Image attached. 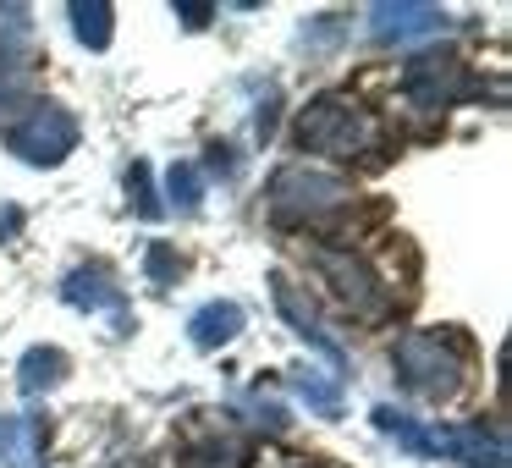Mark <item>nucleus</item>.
Masks as SVG:
<instances>
[{
    "label": "nucleus",
    "mask_w": 512,
    "mask_h": 468,
    "mask_svg": "<svg viewBox=\"0 0 512 468\" xmlns=\"http://www.w3.org/2000/svg\"><path fill=\"white\" fill-rule=\"evenodd\" d=\"M391 369H397V380L413 391V397L424 402H446L457 397V386H463V342L446 331H408L397 347H391Z\"/></svg>",
    "instance_id": "f257e3e1"
},
{
    "label": "nucleus",
    "mask_w": 512,
    "mask_h": 468,
    "mask_svg": "<svg viewBox=\"0 0 512 468\" xmlns=\"http://www.w3.org/2000/svg\"><path fill=\"white\" fill-rule=\"evenodd\" d=\"M298 144L314 149V155H331V160H353V155H369V149L380 144V127L358 100H347V94H320L298 122Z\"/></svg>",
    "instance_id": "f03ea898"
},
{
    "label": "nucleus",
    "mask_w": 512,
    "mask_h": 468,
    "mask_svg": "<svg viewBox=\"0 0 512 468\" xmlns=\"http://www.w3.org/2000/svg\"><path fill=\"white\" fill-rule=\"evenodd\" d=\"M347 199H353V188L320 166H287L270 182V215L281 226H320L325 215L347 210Z\"/></svg>",
    "instance_id": "7ed1b4c3"
},
{
    "label": "nucleus",
    "mask_w": 512,
    "mask_h": 468,
    "mask_svg": "<svg viewBox=\"0 0 512 468\" xmlns=\"http://www.w3.org/2000/svg\"><path fill=\"white\" fill-rule=\"evenodd\" d=\"M314 265H320V276L336 287L342 309H353L358 320H380V314L391 309V292H386V281L369 270V259L342 254V248H314Z\"/></svg>",
    "instance_id": "20e7f679"
},
{
    "label": "nucleus",
    "mask_w": 512,
    "mask_h": 468,
    "mask_svg": "<svg viewBox=\"0 0 512 468\" xmlns=\"http://www.w3.org/2000/svg\"><path fill=\"white\" fill-rule=\"evenodd\" d=\"M6 149L28 166H61V160L78 149V122H72L61 105H34L23 122L6 133Z\"/></svg>",
    "instance_id": "39448f33"
},
{
    "label": "nucleus",
    "mask_w": 512,
    "mask_h": 468,
    "mask_svg": "<svg viewBox=\"0 0 512 468\" xmlns=\"http://www.w3.org/2000/svg\"><path fill=\"white\" fill-rule=\"evenodd\" d=\"M419 452L452 457V463H468V468H507V441L490 435L485 424H435V430H419Z\"/></svg>",
    "instance_id": "423d86ee"
},
{
    "label": "nucleus",
    "mask_w": 512,
    "mask_h": 468,
    "mask_svg": "<svg viewBox=\"0 0 512 468\" xmlns=\"http://www.w3.org/2000/svg\"><path fill=\"white\" fill-rule=\"evenodd\" d=\"M402 89H408V100L419 105V111H446L452 100L468 94V78H463V67H457V56L430 50V56H413L408 67H402Z\"/></svg>",
    "instance_id": "0eeeda50"
},
{
    "label": "nucleus",
    "mask_w": 512,
    "mask_h": 468,
    "mask_svg": "<svg viewBox=\"0 0 512 468\" xmlns=\"http://www.w3.org/2000/svg\"><path fill=\"white\" fill-rule=\"evenodd\" d=\"M182 463H188V468H243L248 463V441L226 419H210V413H204V424H193V430H188Z\"/></svg>",
    "instance_id": "6e6552de"
},
{
    "label": "nucleus",
    "mask_w": 512,
    "mask_h": 468,
    "mask_svg": "<svg viewBox=\"0 0 512 468\" xmlns=\"http://www.w3.org/2000/svg\"><path fill=\"white\" fill-rule=\"evenodd\" d=\"M270 292H276L281 320H287V325H292V331H298L309 347H320V353L331 358V375H336V369L347 364V353L331 342V336H325V325H320V314H314V303L303 298V287H292V276H281V270H276V276H270Z\"/></svg>",
    "instance_id": "1a4fd4ad"
},
{
    "label": "nucleus",
    "mask_w": 512,
    "mask_h": 468,
    "mask_svg": "<svg viewBox=\"0 0 512 468\" xmlns=\"http://www.w3.org/2000/svg\"><path fill=\"white\" fill-rule=\"evenodd\" d=\"M446 23L441 6H419V0H380L369 6V34L375 39H413V34H435Z\"/></svg>",
    "instance_id": "9d476101"
},
{
    "label": "nucleus",
    "mask_w": 512,
    "mask_h": 468,
    "mask_svg": "<svg viewBox=\"0 0 512 468\" xmlns=\"http://www.w3.org/2000/svg\"><path fill=\"white\" fill-rule=\"evenodd\" d=\"M61 298H67L72 309H89V314H100V309H116V314H122V292H116V276H111L105 265L72 270V276L61 281Z\"/></svg>",
    "instance_id": "9b49d317"
},
{
    "label": "nucleus",
    "mask_w": 512,
    "mask_h": 468,
    "mask_svg": "<svg viewBox=\"0 0 512 468\" xmlns=\"http://www.w3.org/2000/svg\"><path fill=\"white\" fill-rule=\"evenodd\" d=\"M0 457H6V468H39L45 463V424L0 419Z\"/></svg>",
    "instance_id": "f8f14e48"
},
{
    "label": "nucleus",
    "mask_w": 512,
    "mask_h": 468,
    "mask_svg": "<svg viewBox=\"0 0 512 468\" xmlns=\"http://www.w3.org/2000/svg\"><path fill=\"white\" fill-rule=\"evenodd\" d=\"M292 391H298L320 419H336V413H342V375H331V369L298 364L292 369Z\"/></svg>",
    "instance_id": "ddd939ff"
},
{
    "label": "nucleus",
    "mask_w": 512,
    "mask_h": 468,
    "mask_svg": "<svg viewBox=\"0 0 512 468\" xmlns=\"http://www.w3.org/2000/svg\"><path fill=\"white\" fill-rule=\"evenodd\" d=\"M237 331H243V309H237V303H221V298H215V303H204V309L188 320L193 347H226Z\"/></svg>",
    "instance_id": "4468645a"
},
{
    "label": "nucleus",
    "mask_w": 512,
    "mask_h": 468,
    "mask_svg": "<svg viewBox=\"0 0 512 468\" xmlns=\"http://www.w3.org/2000/svg\"><path fill=\"white\" fill-rule=\"evenodd\" d=\"M61 380H67V353H61V347H28L23 364H17V386H23L28 397L61 386Z\"/></svg>",
    "instance_id": "2eb2a0df"
},
{
    "label": "nucleus",
    "mask_w": 512,
    "mask_h": 468,
    "mask_svg": "<svg viewBox=\"0 0 512 468\" xmlns=\"http://www.w3.org/2000/svg\"><path fill=\"white\" fill-rule=\"evenodd\" d=\"M67 17H72V34H78L89 50L111 45V6H105V0H72Z\"/></svg>",
    "instance_id": "dca6fc26"
},
{
    "label": "nucleus",
    "mask_w": 512,
    "mask_h": 468,
    "mask_svg": "<svg viewBox=\"0 0 512 468\" xmlns=\"http://www.w3.org/2000/svg\"><path fill=\"white\" fill-rule=\"evenodd\" d=\"M144 276L155 281V287H177V276H182V254L171 243H149V254H144Z\"/></svg>",
    "instance_id": "f3484780"
},
{
    "label": "nucleus",
    "mask_w": 512,
    "mask_h": 468,
    "mask_svg": "<svg viewBox=\"0 0 512 468\" xmlns=\"http://www.w3.org/2000/svg\"><path fill=\"white\" fill-rule=\"evenodd\" d=\"M166 188H171V204H177V210H199V193H204V182H199V171H193L188 160L166 171Z\"/></svg>",
    "instance_id": "a211bd4d"
},
{
    "label": "nucleus",
    "mask_w": 512,
    "mask_h": 468,
    "mask_svg": "<svg viewBox=\"0 0 512 468\" xmlns=\"http://www.w3.org/2000/svg\"><path fill=\"white\" fill-rule=\"evenodd\" d=\"M127 193H133L138 215H149V221L160 215V199L149 193V166H133V171H127Z\"/></svg>",
    "instance_id": "6ab92c4d"
},
{
    "label": "nucleus",
    "mask_w": 512,
    "mask_h": 468,
    "mask_svg": "<svg viewBox=\"0 0 512 468\" xmlns=\"http://www.w3.org/2000/svg\"><path fill=\"white\" fill-rule=\"evenodd\" d=\"M171 12H177L188 28H204V23H210V12H215V6H199V0H177Z\"/></svg>",
    "instance_id": "aec40b11"
},
{
    "label": "nucleus",
    "mask_w": 512,
    "mask_h": 468,
    "mask_svg": "<svg viewBox=\"0 0 512 468\" xmlns=\"http://www.w3.org/2000/svg\"><path fill=\"white\" fill-rule=\"evenodd\" d=\"M17 226H23V210H17V204H0V243H6Z\"/></svg>",
    "instance_id": "412c9836"
}]
</instances>
